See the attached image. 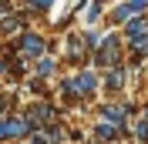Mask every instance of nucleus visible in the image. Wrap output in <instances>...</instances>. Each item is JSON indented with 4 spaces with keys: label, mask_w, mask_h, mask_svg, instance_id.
Listing matches in <instances>:
<instances>
[{
    "label": "nucleus",
    "mask_w": 148,
    "mask_h": 144,
    "mask_svg": "<svg viewBox=\"0 0 148 144\" xmlns=\"http://www.w3.org/2000/svg\"><path fill=\"white\" fill-rule=\"evenodd\" d=\"M94 60H98V67H121V37L118 34L101 37L94 47Z\"/></svg>",
    "instance_id": "f257e3e1"
},
{
    "label": "nucleus",
    "mask_w": 148,
    "mask_h": 144,
    "mask_svg": "<svg viewBox=\"0 0 148 144\" xmlns=\"http://www.w3.org/2000/svg\"><path fill=\"white\" fill-rule=\"evenodd\" d=\"M17 47H20V54L27 57V60H40L47 54V37L37 34V30H24L17 37Z\"/></svg>",
    "instance_id": "f03ea898"
},
{
    "label": "nucleus",
    "mask_w": 148,
    "mask_h": 144,
    "mask_svg": "<svg viewBox=\"0 0 148 144\" xmlns=\"http://www.w3.org/2000/svg\"><path fill=\"white\" fill-rule=\"evenodd\" d=\"M94 87H98V74H94V71H81V74L71 81V90L77 94V97H91Z\"/></svg>",
    "instance_id": "7ed1b4c3"
},
{
    "label": "nucleus",
    "mask_w": 148,
    "mask_h": 144,
    "mask_svg": "<svg viewBox=\"0 0 148 144\" xmlns=\"http://www.w3.org/2000/svg\"><path fill=\"white\" fill-rule=\"evenodd\" d=\"M118 37H121V44H131V40H138V37H148V17H131Z\"/></svg>",
    "instance_id": "20e7f679"
},
{
    "label": "nucleus",
    "mask_w": 148,
    "mask_h": 144,
    "mask_svg": "<svg viewBox=\"0 0 148 144\" xmlns=\"http://www.w3.org/2000/svg\"><path fill=\"white\" fill-rule=\"evenodd\" d=\"M3 131H7V141H20L30 134V124L27 117H3Z\"/></svg>",
    "instance_id": "39448f33"
},
{
    "label": "nucleus",
    "mask_w": 148,
    "mask_h": 144,
    "mask_svg": "<svg viewBox=\"0 0 148 144\" xmlns=\"http://www.w3.org/2000/svg\"><path fill=\"white\" fill-rule=\"evenodd\" d=\"M128 111L131 107H121V104H104L101 107V114H104V121H108V124H125V121H128Z\"/></svg>",
    "instance_id": "423d86ee"
},
{
    "label": "nucleus",
    "mask_w": 148,
    "mask_h": 144,
    "mask_svg": "<svg viewBox=\"0 0 148 144\" xmlns=\"http://www.w3.org/2000/svg\"><path fill=\"white\" fill-rule=\"evenodd\" d=\"M121 84H125V67H108L104 71V87L108 90H121Z\"/></svg>",
    "instance_id": "0eeeda50"
},
{
    "label": "nucleus",
    "mask_w": 148,
    "mask_h": 144,
    "mask_svg": "<svg viewBox=\"0 0 148 144\" xmlns=\"http://www.w3.org/2000/svg\"><path fill=\"white\" fill-rule=\"evenodd\" d=\"M131 17H135L131 14V3H114L111 7V24H128Z\"/></svg>",
    "instance_id": "6e6552de"
},
{
    "label": "nucleus",
    "mask_w": 148,
    "mask_h": 144,
    "mask_svg": "<svg viewBox=\"0 0 148 144\" xmlns=\"http://www.w3.org/2000/svg\"><path fill=\"white\" fill-rule=\"evenodd\" d=\"M57 71V60H54V57H51V54H44V57H40V60H37V77H51V74H54Z\"/></svg>",
    "instance_id": "1a4fd4ad"
},
{
    "label": "nucleus",
    "mask_w": 148,
    "mask_h": 144,
    "mask_svg": "<svg viewBox=\"0 0 148 144\" xmlns=\"http://www.w3.org/2000/svg\"><path fill=\"white\" fill-rule=\"evenodd\" d=\"M81 14H84V20H88V24H98V20H101V14H104V3H88V7H81Z\"/></svg>",
    "instance_id": "9d476101"
},
{
    "label": "nucleus",
    "mask_w": 148,
    "mask_h": 144,
    "mask_svg": "<svg viewBox=\"0 0 148 144\" xmlns=\"http://www.w3.org/2000/svg\"><path fill=\"white\" fill-rule=\"evenodd\" d=\"M98 134L101 137H121V127L118 124H108V121H98Z\"/></svg>",
    "instance_id": "9b49d317"
},
{
    "label": "nucleus",
    "mask_w": 148,
    "mask_h": 144,
    "mask_svg": "<svg viewBox=\"0 0 148 144\" xmlns=\"http://www.w3.org/2000/svg\"><path fill=\"white\" fill-rule=\"evenodd\" d=\"M51 10H54V3H27L24 14H51Z\"/></svg>",
    "instance_id": "f8f14e48"
},
{
    "label": "nucleus",
    "mask_w": 148,
    "mask_h": 144,
    "mask_svg": "<svg viewBox=\"0 0 148 144\" xmlns=\"http://www.w3.org/2000/svg\"><path fill=\"white\" fill-rule=\"evenodd\" d=\"M7 71H10V60H7V57H0V77H3Z\"/></svg>",
    "instance_id": "ddd939ff"
},
{
    "label": "nucleus",
    "mask_w": 148,
    "mask_h": 144,
    "mask_svg": "<svg viewBox=\"0 0 148 144\" xmlns=\"http://www.w3.org/2000/svg\"><path fill=\"white\" fill-rule=\"evenodd\" d=\"M141 124H145V127H148V104H145V117H141Z\"/></svg>",
    "instance_id": "4468645a"
}]
</instances>
